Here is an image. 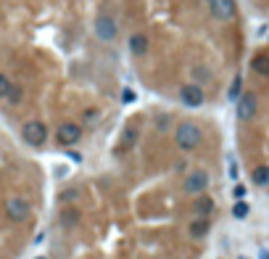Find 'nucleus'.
<instances>
[{
    "instance_id": "nucleus-1",
    "label": "nucleus",
    "mask_w": 269,
    "mask_h": 259,
    "mask_svg": "<svg viewBox=\"0 0 269 259\" xmlns=\"http://www.w3.org/2000/svg\"><path fill=\"white\" fill-rule=\"evenodd\" d=\"M201 140H203V132L195 122H182L174 130V143H177L180 151H195L201 146Z\"/></svg>"
},
{
    "instance_id": "nucleus-2",
    "label": "nucleus",
    "mask_w": 269,
    "mask_h": 259,
    "mask_svg": "<svg viewBox=\"0 0 269 259\" xmlns=\"http://www.w3.org/2000/svg\"><path fill=\"white\" fill-rule=\"evenodd\" d=\"M235 103H237L235 111H237V119H240V122H251L253 116H256V111H259V98H256V93H243Z\"/></svg>"
},
{
    "instance_id": "nucleus-3",
    "label": "nucleus",
    "mask_w": 269,
    "mask_h": 259,
    "mask_svg": "<svg viewBox=\"0 0 269 259\" xmlns=\"http://www.w3.org/2000/svg\"><path fill=\"white\" fill-rule=\"evenodd\" d=\"M21 138H24L29 146L40 148V146L47 140V127L42 125V122H27V125L21 127Z\"/></svg>"
},
{
    "instance_id": "nucleus-4",
    "label": "nucleus",
    "mask_w": 269,
    "mask_h": 259,
    "mask_svg": "<svg viewBox=\"0 0 269 259\" xmlns=\"http://www.w3.org/2000/svg\"><path fill=\"white\" fill-rule=\"evenodd\" d=\"M182 188H185V193H190V196H201L206 188H209V172H203V170L187 172Z\"/></svg>"
},
{
    "instance_id": "nucleus-5",
    "label": "nucleus",
    "mask_w": 269,
    "mask_h": 259,
    "mask_svg": "<svg viewBox=\"0 0 269 259\" xmlns=\"http://www.w3.org/2000/svg\"><path fill=\"white\" fill-rule=\"evenodd\" d=\"M180 101L187 106V109H198V106H203V101H206L203 87H201V85H195V82L182 85V90H180Z\"/></svg>"
},
{
    "instance_id": "nucleus-6",
    "label": "nucleus",
    "mask_w": 269,
    "mask_h": 259,
    "mask_svg": "<svg viewBox=\"0 0 269 259\" xmlns=\"http://www.w3.org/2000/svg\"><path fill=\"white\" fill-rule=\"evenodd\" d=\"M56 138H58V146H77L79 138H82V127L74 125V122H63L56 132Z\"/></svg>"
},
{
    "instance_id": "nucleus-7",
    "label": "nucleus",
    "mask_w": 269,
    "mask_h": 259,
    "mask_svg": "<svg viewBox=\"0 0 269 259\" xmlns=\"http://www.w3.org/2000/svg\"><path fill=\"white\" fill-rule=\"evenodd\" d=\"M209 8H211V16L219 19V21H230L237 13L235 0H209Z\"/></svg>"
},
{
    "instance_id": "nucleus-8",
    "label": "nucleus",
    "mask_w": 269,
    "mask_h": 259,
    "mask_svg": "<svg viewBox=\"0 0 269 259\" xmlns=\"http://www.w3.org/2000/svg\"><path fill=\"white\" fill-rule=\"evenodd\" d=\"M6 211H8V217H11L13 222H24V220L29 217V204H27L24 199H8Z\"/></svg>"
},
{
    "instance_id": "nucleus-9",
    "label": "nucleus",
    "mask_w": 269,
    "mask_h": 259,
    "mask_svg": "<svg viewBox=\"0 0 269 259\" xmlns=\"http://www.w3.org/2000/svg\"><path fill=\"white\" fill-rule=\"evenodd\" d=\"M95 35H98L103 42H111L116 37V21L111 16H101L98 21H95Z\"/></svg>"
},
{
    "instance_id": "nucleus-10",
    "label": "nucleus",
    "mask_w": 269,
    "mask_h": 259,
    "mask_svg": "<svg viewBox=\"0 0 269 259\" xmlns=\"http://www.w3.org/2000/svg\"><path fill=\"white\" fill-rule=\"evenodd\" d=\"M193 211L201 217V220H209L211 217V211H214V199L211 196H206V193H201V196H195V201H193Z\"/></svg>"
},
{
    "instance_id": "nucleus-11",
    "label": "nucleus",
    "mask_w": 269,
    "mask_h": 259,
    "mask_svg": "<svg viewBox=\"0 0 269 259\" xmlns=\"http://www.w3.org/2000/svg\"><path fill=\"white\" fill-rule=\"evenodd\" d=\"M209 230H211V222L209 220H193V222H190V227H187V233L190 236H193V238H206V236H209Z\"/></svg>"
},
{
    "instance_id": "nucleus-12",
    "label": "nucleus",
    "mask_w": 269,
    "mask_h": 259,
    "mask_svg": "<svg viewBox=\"0 0 269 259\" xmlns=\"http://www.w3.org/2000/svg\"><path fill=\"white\" fill-rule=\"evenodd\" d=\"M130 51H132V56H145L148 53V37L142 35V32L132 35L130 37Z\"/></svg>"
},
{
    "instance_id": "nucleus-13",
    "label": "nucleus",
    "mask_w": 269,
    "mask_h": 259,
    "mask_svg": "<svg viewBox=\"0 0 269 259\" xmlns=\"http://www.w3.org/2000/svg\"><path fill=\"white\" fill-rule=\"evenodd\" d=\"M251 69L256 72V74H261V77H269V56H264V53L253 56V61H251Z\"/></svg>"
},
{
    "instance_id": "nucleus-14",
    "label": "nucleus",
    "mask_w": 269,
    "mask_h": 259,
    "mask_svg": "<svg viewBox=\"0 0 269 259\" xmlns=\"http://www.w3.org/2000/svg\"><path fill=\"white\" fill-rule=\"evenodd\" d=\"M58 222L63 225V227H74L77 222H79V211L77 209H61V215H58Z\"/></svg>"
},
{
    "instance_id": "nucleus-15",
    "label": "nucleus",
    "mask_w": 269,
    "mask_h": 259,
    "mask_svg": "<svg viewBox=\"0 0 269 259\" xmlns=\"http://www.w3.org/2000/svg\"><path fill=\"white\" fill-rule=\"evenodd\" d=\"M251 177H253V182H256L259 188H269V167H264V164H261V167H256Z\"/></svg>"
},
{
    "instance_id": "nucleus-16",
    "label": "nucleus",
    "mask_w": 269,
    "mask_h": 259,
    "mask_svg": "<svg viewBox=\"0 0 269 259\" xmlns=\"http://www.w3.org/2000/svg\"><path fill=\"white\" fill-rule=\"evenodd\" d=\"M248 211H251V206H248L246 201H237V204L232 206V217H235V220H246Z\"/></svg>"
},
{
    "instance_id": "nucleus-17",
    "label": "nucleus",
    "mask_w": 269,
    "mask_h": 259,
    "mask_svg": "<svg viewBox=\"0 0 269 259\" xmlns=\"http://www.w3.org/2000/svg\"><path fill=\"white\" fill-rule=\"evenodd\" d=\"M240 87H243V80H240V77H235L232 85H230V93H227L230 101H237V98H240Z\"/></svg>"
},
{
    "instance_id": "nucleus-18",
    "label": "nucleus",
    "mask_w": 269,
    "mask_h": 259,
    "mask_svg": "<svg viewBox=\"0 0 269 259\" xmlns=\"http://www.w3.org/2000/svg\"><path fill=\"white\" fill-rule=\"evenodd\" d=\"M11 80L6 77V74H0V98H8V93H11Z\"/></svg>"
},
{
    "instance_id": "nucleus-19",
    "label": "nucleus",
    "mask_w": 269,
    "mask_h": 259,
    "mask_svg": "<svg viewBox=\"0 0 269 259\" xmlns=\"http://www.w3.org/2000/svg\"><path fill=\"white\" fill-rule=\"evenodd\" d=\"M169 125H172L169 114H158V116H156V127H158V130H166Z\"/></svg>"
},
{
    "instance_id": "nucleus-20",
    "label": "nucleus",
    "mask_w": 269,
    "mask_h": 259,
    "mask_svg": "<svg viewBox=\"0 0 269 259\" xmlns=\"http://www.w3.org/2000/svg\"><path fill=\"white\" fill-rule=\"evenodd\" d=\"M246 193H248V191H246V185H243V182H240V185H235V188H232V196H235L237 201H243V196H246Z\"/></svg>"
},
{
    "instance_id": "nucleus-21",
    "label": "nucleus",
    "mask_w": 269,
    "mask_h": 259,
    "mask_svg": "<svg viewBox=\"0 0 269 259\" xmlns=\"http://www.w3.org/2000/svg\"><path fill=\"white\" fill-rule=\"evenodd\" d=\"M8 98H11L13 103H19V101H21V90H19V87H11V93H8Z\"/></svg>"
},
{
    "instance_id": "nucleus-22",
    "label": "nucleus",
    "mask_w": 269,
    "mask_h": 259,
    "mask_svg": "<svg viewBox=\"0 0 269 259\" xmlns=\"http://www.w3.org/2000/svg\"><path fill=\"white\" fill-rule=\"evenodd\" d=\"M193 72H195V77H201V80H209V77H211V74L206 72V69H201V66H195Z\"/></svg>"
},
{
    "instance_id": "nucleus-23",
    "label": "nucleus",
    "mask_w": 269,
    "mask_h": 259,
    "mask_svg": "<svg viewBox=\"0 0 269 259\" xmlns=\"http://www.w3.org/2000/svg\"><path fill=\"white\" fill-rule=\"evenodd\" d=\"M135 138H137V132H135V130H130V132H127V138H124V146H132V143H135Z\"/></svg>"
},
{
    "instance_id": "nucleus-24",
    "label": "nucleus",
    "mask_w": 269,
    "mask_h": 259,
    "mask_svg": "<svg viewBox=\"0 0 269 259\" xmlns=\"http://www.w3.org/2000/svg\"><path fill=\"white\" fill-rule=\"evenodd\" d=\"M132 98H135L132 90H124V93H121V101H132Z\"/></svg>"
},
{
    "instance_id": "nucleus-25",
    "label": "nucleus",
    "mask_w": 269,
    "mask_h": 259,
    "mask_svg": "<svg viewBox=\"0 0 269 259\" xmlns=\"http://www.w3.org/2000/svg\"><path fill=\"white\" fill-rule=\"evenodd\" d=\"M77 199V193L74 191H69V193H63V201H74Z\"/></svg>"
},
{
    "instance_id": "nucleus-26",
    "label": "nucleus",
    "mask_w": 269,
    "mask_h": 259,
    "mask_svg": "<svg viewBox=\"0 0 269 259\" xmlns=\"http://www.w3.org/2000/svg\"><path fill=\"white\" fill-rule=\"evenodd\" d=\"M230 177H237V164L230 161Z\"/></svg>"
},
{
    "instance_id": "nucleus-27",
    "label": "nucleus",
    "mask_w": 269,
    "mask_h": 259,
    "mask_svg": "<svg viewBox=\"0 0 269 259\" xmlns=\"http://www.w3.org/2000/svg\"><path fill=\"white\" fill-rule=\"evenodd\" d=\"M259 259H269V251H266V249H261V251H259Z\"/></svg>"
},
{
    "instance_id": "nucleus-28",
    "label": "nucleus",
    "mask_w": 269,
    "mask_h": 259,
    "mask_svg": "<svg viewBox=\"0 0 269 259\" xmlns=\"http://www.w3.org/2000/svg\"><path fill=\"white\" fill-rule=\"evenodd\" d=\"M37 259H45V256H37Z\"/></svg>"
},
{
    "instance_id": "nucleus-29",
    "label": "nucleus",
    "mask_w": 269,
    "mask_h": 259,
    "mask_svg": "<svg viewBox=\"0 0 269 259\" xmlns=\"http://www.w3.org/2000/svg\"><path fill=\"white\" fill-rule=\"evenodd\" d=\"M240 259H248V256H240Z\"/></svg>"
}]
</instances>
